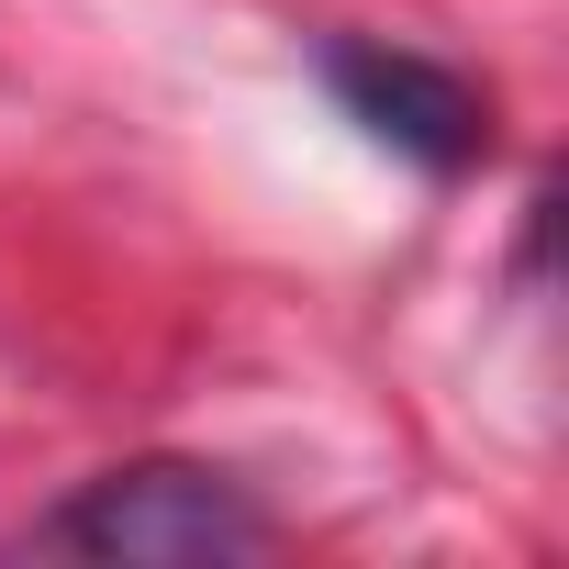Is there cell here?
Here are the masks:
<instances>
[{
	"instance_id": "6da1fadb",
	"label": "cell",
	"mask_w": 569,
	"mask_h": 569,
	"mask_svg": "<svg viewBox=\"0 0 569 569\" xmlns=\"http://www.w3.org/2000/svg\"><path fill=\"white\" fill-rule=\"evenodd\" d=\"M46 547L112 558V569H223V558L268 547V502L201 458H134V469L79 480L46 513Z\"/></svg>"
},
{
	"instance_id": "7a4b0ae2",
	"label": "cell",
	"mask_w": 569,
	"mask_h": 569,
	"mask_svg": "<svg viewBox=\"0 0 569 569\" xmlns=\"http://www.w3.org/2000/svg\"><path fill=\"white\" fill-rule=\"evenodd\" d=\"M325 79H336V101H347L391 157H413V168H436V179H458V168L491 157V101H480L458 68L413 57V46H325Z\"/></svg>"
}]
</instances>
